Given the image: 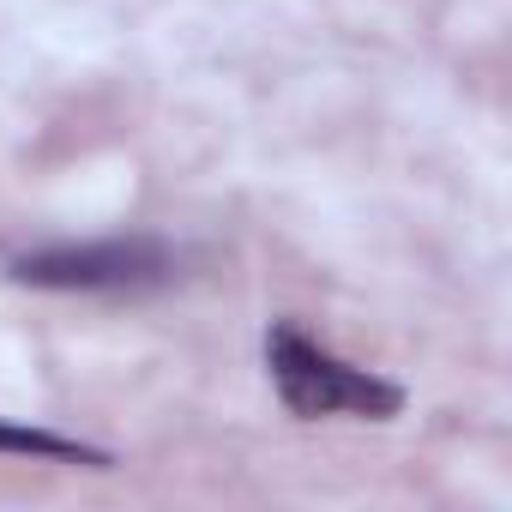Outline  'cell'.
I'll list each match as a JSON object with an SVG mask.
<instances>
[{
    "label": "cell",
    "instance_id": "7a4b0ae2",
    "mask_svg": "<svg viewBox=\"0 0 512 512\" xmlns=\"http://www.w3.org/2000/svg\"><path fill=\"white\" fill-rule=\"evenodd\" d=\"M13 284L61 290V296H139L175 278V247L157 235H103V241H55L31 247L7 266Z\"/></svg>",
    "mask_w": 512,
    "mask_h": 512
},
{
    "label": "cell",
    "instance_id": "6da1fadb",
    "mask_svg": "<svg viewBox=\"0 0 512 512\" xmlns=\"http://www.w3.org/2000/svg\"><path fill=\"white\" fill-rule=\"evenodd\" d=\"M266 368H272V386L284 398L290 416H368V422H386L404 410V386L368 374V368H350L344 356L320 350L314 338H302L290 320H278L266 332Z\"/></svg>",
    "mask_w": 512,
    "mask_h": 512
},
{
    "label": "cell",
    "instance_id": "3957f363",
    "mask_svg": "<svg viewBox=\"0 0 512 512\" xmlns=\"http://www.w3.org/2000/svg\"><path fill=\"white\" fill-rule=\"evenodd\" d=\"M0 452L7 458H49V464H85V470H109L115 464L103 446L67 440V434H49V428H25V422H7V416H0Z\"/></svg>",
    "mask_w": 512,
    "mask_h": 512
}]
</instances>
